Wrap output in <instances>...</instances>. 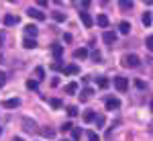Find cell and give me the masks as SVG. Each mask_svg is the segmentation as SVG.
Here are the masks:
<instances>
[{
	"mask_svg": "<svg viewBox=\"0 0 153 141\" xmlns=\"http://www.w3.org/2000/svg\"><path fill=\"white\" fill-rule=\"evenodd\" d=\"M139 61H141V59L137 57L135 53H131V55H125V57H123V66H125V68H137Z\"/></svg>",
	"mask_w": 153,
	"mask_h": 141,
	"instance_id": "6da1fadb",
	"label": "cell"
},
{
	"mask_svg": "<svg viewBox=\"0 0 153 141\" xmlns=\"http://www.w3.org/2000/svg\"><path fill=\"white\" fill-rule=\"evenodd\" d=\"M23 129L27 131V133H35L37 131V123L33 121V119H29V117H23Z\"/></svg>",
	"mask_w": 153,
	"mask_h": 141,
	"instance_id": "7a4b0ae2",
	"label": "cell"
},
{
	"mask_svg": "<svg viewBox=\"0 0 153 141\" xmlns=\"http://www.w3.org/2000/svg\"><path fill=\"white\" fill-rule=\"evenodd\" d=\"M114 88H117L118 92H127V88H129V80L127 78H114Z\"/></svg>",
	"mask_w": 153,
	"mask_h": 141,
	"instance_id": "3957f363",
	"label": "cell"
},
{
	"mask_svg": "<svg viewBox=\"0 0 153 141\" xmlns=\"http://www.w3.org/2000/svg\"><path fill=\"white\" fill-rule=\"evenodd\" d=\"M27 14H29L31 19H35V21H45V12H41L39 8H29Z\"/></svg>",
	"mask_w": 153,
	"mask_h": 141,
	"instance_id": "277c9868",
	"label": "cell"
},
{
	"mask_svg": "<svg viewBox=\"0 0 153 141\" xmlns=\"http://www.w3.org/2000/svg\"><path fill=\"white\" fill-rule=\"evenodd\" d=\"M25 33H27L29 39H35L37 33H39V29H37V25H27V27H25Z\"/></svg>",
	"mask_w": 153,
	"mask_h": 141,
	"instance_id": "5b68a950",
	"label": "cell"
},
{
	"mask_svg": "<svg viewBox=\"0 0 153 141\" xmlns=\"http://www.w3.org/2000/svg\"><path fill=\"white\" fill-rule=\"evenodd\" d=\"M80 19H82L84 27H92V23H94V21H92V16H90L86 10H80Z\"/></svg>",
	"mask_w": 153,
	"mask_h": 141,
	"instance_id": "8992f818",
	"label": "cell"
},
{
	"mask_svg": "<svg viewBox=\"0 0 153 141\" xmlns=\"http://www.w3.org/2000/svg\"><path fill=\"white\" fill-rule=\"evenodd\" d=\"M19 104H21V100H19V98H6V100L2 102L4 108H16Z\"/></svg>",
	"mask_w": 153,
	"mask_h": 141,
	"instance_id": "52a82bcc",
	"label": "cell"
},
{
	"mask_svg": "<svg viewBox=\"0 0 153 141\" xmlns=\"http://www.w3.org/2000/svg\"><path fill=\"white\" fill-rule=\"evenodd\" d=\"M4 25H6V27H14V25H19V16H14V14H6V16H4Z\"/></svg>",
	"mask_w": 153,
	"mask_h": 141,
	"instance_id": "ba28073f",
	"label": "cell"
},
{
	"mask_svg": "<svg viewBox=\"0 0 153 141\" xmlns=\"http://www.w3.org/2000/svg\"><path fill=\"white\" fill-rule=\"evenodd\" d=\"M78 72H80V68H78L76 63H70V66L63 68V74H65V76H74V74H78Z\"/></svg>",
	"mask_w": 153,
	"mask_h": 141,
	"instance_id": "9c48e42d",
	"label": "cell"
},
{
	"mask_svg": "<svg viewBox=\"0 0 153 141\" xmlns=\"http://www.w3.org/2000/svg\"><path fill=\"white\" fill-rule=\"evenodd\" d=\"M96 25L102 27V29H106V27H108V16H106V14H98V16H96Z\"/></svg>",
	"mask_w": 153,
	"mask_h": 141,
	"instance_id": "30bf717a",
	"label": "cell"
},
{
	"mask_svg": "<svg viewBox=\"0 0 153 141\" xmlns=\"http://www.w3.org/2000/svg\"><path fill=\"white\" fill-rule=\"evenodd\" d=\"M104 41L108 43V45H112V43L117 41V33H114V31H106L104 33Z\"/></svg>",
	"mask_w": 153,
	"mask_h": 141,
	"instance_id": "8fae6325",
	"label": "cell"
},
{
	"mask_svg": "<svg viewBox=\"0 0 153 141\" xmlns=\"http://www.w3.org/2000/svg\"><path fill=\"white\" fill-rule=\"evenodd\" d=\"M74 55H76V59H86L88 57V49L86 47H80V49L74 51Z\"/></svg>",
	"mask_w": 153,
	"mask_h": 141,
	"instance_id": "7c38bea8",
	"label": "cell"
},
{
	"mask_svg": "<svg viewBox=\"0 0 153 141\" xmlns=\"http://www.w3.org/2000/svg\"><path fill=\"white\" fill-rule=\"evenodd\" d=\"M118 106H120V100H118V98H108V100H106V108H108V110L118 108Z\"/></svg>",
	"mask_w": 153,
	"mask_h": 141,
	"instance_id": "4fadbf2b",
	"label": "cell"
},
{
	"mask_svg": "<svg viewBox=\"0 0 153 141\" xmlns=\"http://www.w3.org/2000/svg\"><path fill=\"white\" fill-rule=\"evenodd\" d=\"M61 55H63V47L53 45V57H55V61H61Z\"/></svg>",
	"mask_w": 153,
	"mask_h": 141,
	"instance_id": "5bb4252c",
	"label": "cell"
},
{
	"mask_svg": "<svg viewBox=\"0 0 153 141\" xmlns=\"http://www.w3.org/2000/svg\"><path fill=\"white\" fill-rule=\"evenodd\" d=\"M82 135H84V131H82V129H78V127H71V139H74V141H80V139H82Z\"/></svg>",
	"mask_w": 153,
	"mask_h": 141,
	"instance_id": "9a60e30c",
	"label": "cell"
},
{
	"mask_svg": "<svg viewBox=\"0 0 153 141\" xmlns=\"http://www.w3.org/2000/svg\"><path fill=\"white\" fill-rule=\"evenodd\" d=\"M118 31H120L123 35H129V33H131V25L127 23V21H123V23L118 25Z\"/></svg>",
	"mask_w": 153,
	"mask_h": 141,
	"instance_id": "2e32d148",
	"label": "cell"
},
{
	"mask_svg": "<svg viewBox=\"0 0 153 141\" xmlns=\"http://www.w3.org/2000/svg\"><path fill=\"white\" fill-rule=\"evenodd\" d=\"M92 94H94V90H92V88H84L82 94H80V100H88Z\"/></svg>",
	"mask_w": 153,
	"mask_h": 141,
	"instance_id": "e0dca14e",
	"label": "cell"
},
{
	"mask_svg": "<svg viewBox=\"0 0 153 141\" xmlns=\"http://www.w3.org/2000/svg\"><path fill=\"white\" fill-rule=\"evenodd\" d=\"M76 92H78V84L76 82H70L65 86V94H76Z\"/></svg>",
	"mask_w": 153,
	"mask_h": 141,
	"instance_id": "ac0fdd59",
	"label": "cell"
},
{
	"mask_svg": "<svg viewBox=\"0 0 153 141\" xmlns=\"http://www.w3.org/2000/svg\"><path fill=\"white\" fill-rule=\"evenodd\" d=\"M23 45L27 47V49H35V47H37V41H35V39H29V37H27V39L23 41Z\"/></svg>",
	"mask_w": 153,
	"mask_h": 141,
	"instance_id": "d6986e66",
	"label": "cell"
},
{
	"mask_svg": "<svg viewBox=\"0 0 153 141\" xmlns=\"http://www.w3.org/2000/svg\"><path fill=\"white\" fill-rule=\"evenodd\" d=\"M35 78H37V80H43V78H45V70H43L41 66L35 68ZM37 80H35V82H37Z\"/></svg>",
	"mask_w": 153,
	"mask_h": 141,
	"instance_id": "ffe728a7",
	"label": "cell"
},
{
	"mask_svg": "<svg viewBox=\"0 0 153 141\" xmlns=\"http://www.w3.org/2000/svg\"><path fill=\"white\" fill-rule=\"evenodd\" d=\"M41 135L47 137V139H53V137H55V131L53 129H41Z\"/></svg>",
	"mask_w": 153,
	"mask_h": 141,
	"instance_id": "44dd1931",
	"label": "cell"
},
{
	"mask_svg": "<svg viewBox=\"0 0 153 141\" xmlns=\"http://www.w3.org/2000/svg\"><path fill=\"white\" fill-rule=\"evenodd\" d=\"M118 4H120L123 10H131V8H133V2H131V0H120Z\"/></svg>",
	"mask_w": 153,
	"mask_h": 141,
	"instance_id": "7402d4cb",
	"label": "cell"
},
{
	"mask_svg": "<svg viewBox=\"0 0 153 141\" xmlns=\"http://www.w3.org/2000/svg\"><path fill=\"white\" fill-rule=\"evenodd\" d=\"M94 117H96L94 110H88V113H84V121H86V123H92V121H94Z\"/></svg>",
	"mask_w": 153,
	"mask_h": 141,
	"instance_id": "603a6c76",
	"label": "cell"
},
{
	"mask_svg": "<svg viewBox=\"0 0 153 141\" xmlns=\"http://www.w3.org/2000/svg\"><path fill=\"white\" fill-rule=\"evenodd\" d=\"M53 19H55L57 23H63V21H65V14H63L61 10H55L53 12Z\"/></svg>",
	"mask_w": 153,
	"mask_h": 141,
	"instance_id": "cb8c5ba5",
	"label": "cell"
},
{
	"mask_svg": "<svg viewBox=\"0 0 153 141\" xmlns=\"http://www.w3.org/2000/svg\"><path fill=\"white\" fill-rule=\"evenodd\" d=\"M143 25L145 27H151V12H145L143 14Z\"/></svg>",
	"mask_w": 153,
	"mask_h": 141,
	"instance_id": "d4e9b609",
	"label": "cell"
},
{
	"mask_svg": "<svg viewBox=\"0 0 153 141\" xmlns=\"http://www.w3.org/2000/svg\"><path fill=\"white\" fill-rule=\"evenodd\" d=\"M94 121H96V125H98V127H102V125H104V123H106L104 115H96V117H94Z\"/></svg>",
	"mask_w": 153,
	"mask_h": 141,
	"instance_id": "484cf974",
	"label": "cell"
},
{
	"mask_svg": "<svg viewBox=\"0 0 153 141\" xmlns=\"http://www.w3.org/2000/svg\"><path fill=\"white\" fill-rule=\"evenodd\" d=\"M86 135H88V141H100V137H98V135H96L94 131H88V133H86Z\"/></svg>",
	"mask_w": 153,
	"mask_h": 141,
	"instance_id": "4316f807",
	"label": "cell"
},
{
	"mask_svg": "<svg viewBox=\"0 0 153 141\" xmlns=\"http://www.w3.org/2000/svg\"><path fill=\"white\" fill-rule=\"evenodd\" d=\"M71 127H74V125H71L70 121H68V123H63V125H61L59 129H61V133H65V131H71Z\"/></svg>",
	"mask_w": 153,
	"mask_h": 141,
	"instance_id": "83f0119b",
	"label": "cell"
},
{
	"mask_svg": "<svg viewBox=\"0 0 153 141\" xmlns=\"http://www.w3.org/2000/svg\"><path fill=\"white\" fill-rule=\"evenodd\" d=\"M108 80H106V78H98V86H100V88H108Z\"/></svg>",
	"mask_w": 153,
	"mask_h": 141,
	"instance_id": "f1b7e54d",
	"label": "cell"
},
{
	"mask_svg": "<svg viewBox=\"0 0 153 141\" xmlns=\"http://www.w3.org/2000/svg\"><path fill=\"white\" fill-rule=\"evenodd\" d=\"M49 102H51V106H53V108H61V100H57V98H51Z\"/></svg>",
	"mask_w": 153,
	"mask_h": 141,
	"instance_id": "f546056e",
	"label": "cell"
},
{
	"mask_svg": "<svg viewBox=\"0 0 153 141\" xmlns=\"http://www.w3.org/2000/svg\"><path fill=\"white\" fill-rule=\"evenodd\" d=\"M27 88H29V90H37V82L35 80H29V82H27Z\"/></svg>",
	"mask_w": 153,
	"mask_h": 141,
	"instance_id": "4dcf8cb0",
	"label": "cell"
},
{
	"mask_svg": "<svg viewBox=\"0 0 153 141\" xmlns=\"http://www.w3.org/2000/svg\"><path fill=\"white\" fill-rule=\"evenodd\" d=\"M4 84H6V74H4V72L0 70V88H2Z\"/></svg>",
	"mask_w": 153,
	"mask_h": 141,
	"instance_id": "1f68e13d",
	"label": "cell"
},
{
	"mask_svg": "<svg viewBox=\"0 0 153 141\" xmlns=\"http://www.w3.org/2000/svg\"><path fill=\"white\" fill-rule=\"evenodd\" d=\"M68 115H70V117H76V115H78V108H76V106H70V108H68Z\"/></svg>",
	"mask_w": 153,
	"mask_h": 141,
	"instance_id": "d6a6232c",
	"label": "cell"
},
{
	"mask_svg": "<svg viewBox=\"0 0 153 141\" xmlns=\"http://www.w3.org/2000/svg\"><path fill=\"white\" fill-rule=\"evenodd\" d=\"M100 57H102L100 51H92V59H94V61H100Z\"/></svg>",
	"mask_w": 153,
	"mask_h": 141,
	"instance_id": "836d02e7",
	"label": "cell"
},
{
	"mask_svg": "<svg viewBox=\"0 0 153 141\" xmlns=\"http://www.w3.org/2000/svg\"><path fill=\"white\" fill-rule=\"evenodd\" d=\"M63 66H61V61H55V63H51V70H61Z\"/></svg>",
	"mask_w": 153,
	"mask_h": 141,
	"instance_id": "e575fe53",
	"label": "cell"
},
{
	"mask_svg": "<svg viewBox=\"0 0 153 141\" xmlns=\"http://www.w3.org/2000/svg\"><path fill=\"white\" fill-rule=\"evenodd\" d=\"M145 43H147V49H151V47H153V45H151V43H153V37L149 35L147 39H145Z\"/></svg>",
	"mask_w": 153,
	"mask_h": 141,
	"instance_id": "d590c367",
	"label": "cell"
},
{
	"mask_svg": "<svg viewBox=\"0 0 153 141\" xmlns=\"http://www.w3.org/2000/svg\"><path fill=\"white\" fill-rule=\"evenodd\" d=\"M135 86H137L139 90H143V88H145V82H143V80H137V82H135Z\"/></svg>",
	"mask_w": 153,
	"mask_h": 141,
	"instance_id": "8d00e7d4",
	"label": "cell"
},
{
	"mask_svg": "<svg viewBox=\"0 0 153 141\" xmlns=\"http://www.w3.org/2000/svg\"><path fill=\"white\" fill-rule=\"evenodd\" d=\"M2 43H4V33L0 31V47H2Z\"/></svg>",
	"mask_w": 153,
	"mask_h": 141,
	"instance_id": "74e56055",
	"label": "cell"
},
{
	"mask_svg": "<svg viewBox=\"0 0 153 141\" xmlns=\"http://www.w3.org/2000/svg\"><path fill=\"white\" fill-rule=\"evenodd\" d=\"M12 141H23V139H21V137H14V139H12Z\"/></svg>",
	"mask_w": 153,
	"mask_h": 141,
	"instance_id": "f35d334b",
	"label": "cell"
},
{
	"mask_svg": "<svg viewBox=\"0 0 153 141\" xmlns=\"http://www.w3.org/2000/svg\"><path fill=\"white\" fill-rule=\"evenodd\" d=\"M63 141H70V139H63Z\"/></svg>",
	"mask_w": 153,
	"mask_h": 141,
	"instance_id": "ab89813d",
	"label": "cell"
},
{
	"mask_svg": "<svg viewBox=\"0 0 153 141\" xmlns=\"http://www.w3.org/2000/svg\"><path fill=\"white\" fill-rule=\"evenodd\" d=\"M0 133H2V131H0Z\"/></svg>",
	"mask_w": 153,
	"mask_h": 141,
	"instance_id": "60d3db41",
	"label": "cell"
}]
</instances>
